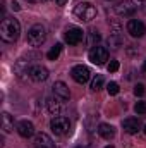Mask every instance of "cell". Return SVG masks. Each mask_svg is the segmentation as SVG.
<instances>
[{
	"label": "cell",
	"instance_id": "obj_25",
	"mask_svg": "<svg viewBox=\"0 0 146 148\" xmlns=\"http://www.w3.org/2000/svg\"><path fill=\"white\" fill-rule=\"evenodd\" d=\"M145 84H141V83H139V84H136V86H134V95H136V97H143V95H145Z\"/></svg>",
	"mask_w": 146,
	"mask_h": 148
},
{
	"label": "cell",
	"instance_id": "obj_31",
	"mask_svg": "<svg viewBox=\"0 0 146 148\" xmlns=\"http://www.w3.org/2000/svg\"><path fill=\"white\" fill-rule=\"evenodd\" d=\"M105 148H113V145H108V147H105Z\"/></svg>",
	"mask_w": 146,
	"mask_h": 148
},
{
	"label": "cell",
	"instance_id": "obj_16",
	"mask_svg": "<svg viewBox=\"0 0 146 148\" xmlns=\"http://www.w3.org/2000/svg\"><path fill=\"white\" fill-rule=\"evenodd\" d=\"M122 127H124V131L127 134H136L141 126H139V121L136 117H127V119L122 121Z\"/></svg>",
	"mask_w": 146,
	"mask_h": 148
},
{
	"label": "cell",
	"instance_id": "obj_13",
	"mask_svg": "<svg viewBox=\"0 0 146 148\" xmlns=\"http://www.w3.org/2000/svg\"><path fill=\"white\" fill-rule=\"evenodd\" d=\"M35 148H55V143L48 134L38 133L35 136Z\"/></svg>",
	"mask_w": 146,
	"mask_h": 148
},
{
	"label": "cell",
	"instance_id": "obj_19",
	"mask_svg": "<svg viewBox=\"0 0 146 148\" xmlns=\"http://www.w3.org/2000/svg\"><path fill=\"white\" fill-rule=\"evenodd\" d=\"M2 131H3L5 134H9V133L14 131V119H12V115L7 114V112L2 114Z\"/></svg>",
	"mask_w": 146,
	"mask_h": 148
},
{
	"label": "cell",
	"instance_id": "obj_17",
	"mask_svg": "<svg viewBox=\"0 0 146 148\" xmlns=\"http://www.w3.org/2000/svg\"><path fill=\"white\" fill-rule=\"evenodd\" d=\"M98 134H100L103 140H112V138L115 136V127H113V126H110V124L102 122V124L98 126Z\"/></svg>",
	"mask_w": 146,
	"mask_h": 148
},
{
	"label": "cell",
	"instance_id": "obj_3",
	"mask_svg": "<svg viewBox=\"0 0 146 148\" xmlns=\"http://www.w3.org/2000/svg\"><path fill=\"white\" fill-rule=\"evenodd\" d=\"M50 129H52V133H53L55 136H64V134L69 133L71 122H69V119L64 117V115H55V117L52 119V122H50Z\"/></svg>",
	"mask_w": 146,
	"mask_h": 148
},
{
	"label": "cell",
	"instance_id": "obj_9",
	"mask_svg": "<svg viewBox=\"0 0 146 148\" xmlns=\"http://www.w3.org/2000/svg\"><path fill=\"white\" fill-rule=\"evenodd\" d=\"M83 38H84V31H83L81 28H76V26L69 28V29L65 31V35H64L65 43H69V45H77V43H81Z\"/></svg>",
	"mask_w": 146,
	"mask_h": 148
},
{
	"label": "cell",
	"instance_id": "obj_32",
	"mask_svg": "<svg viewBox=\"0 0 146 148\" xmlns=\"http://www.w3.org/2000/svg\"><path fill=\"white\" fill-rule=\"evenodd\" d=\"M145 133H146V126H145Z\"/></svg>",
	"mask_w": 146,
	"mask_h": 148
},
{
	"label": "cell",
	"instance_id": "obj_1",
	"mask_svg": "<svg viewBox=\"0 0 146 148\" xmlns=\"http://www.w3.org/2000/svg\"><path fill=\"white\" fill-rule=\"evenodd\" d=\"M21 35V24L17 19L14 17H3L2 19V24H0V36L3 41H16Z\"/></svg>",
	"mask_w": 146,
	"mask_h": 148
},
{
	"label": "cell",
	"instance_id": "obj_20",
	"mask_svg": "<svg viewBox=\"0 0 146 148\" xmlns=\"http://www.w3.org/2000/svg\"><path fill=\"white\" fill-rule=\"evenodd\" d=\"M100 40H102V36H100L98 31H89V33H88V38H86V45L91 47V48H95Z\"/></svg>",
	"mask_w": 146,
	"mask_h": 148
},
{
	"label": "cell",
	"instance_id": "obj_2",
	"mask_svg": "<svg viewBox=\"0 0 146 148\" xmlns=\"http://www.w3.org/2000/svg\"><path fill=\"white\" fill-rule=\"evenodd\" d=\"M46 40V28L43 24H33L28 29V43L31 47H41Z\"/></svg>",
	"mask_w": 146,
	"mask_h": 148
},
{
	"label": "cell",
	"instance_id": "obj_12",
	"mask_svg": "<svg viewBox=\"0 0 146 148\" xmlns=\"http://www.w3.org/2000/svg\"><path fill=\"white\" fill-rule=\"evenodd\" d=\"M122 45H124V36H122L120 29L115 28V29L110 33V36H108V47L112 48V50H119Z\"/></svg>",
	"mask_w": 146,
	"mask_h": 148
},
{
	"label": "cell",
	"instance_id": "obj_10",
	"mask_svg": "<svg viewBox=\"0 0 146 148\" xmlns=\"http://www.w3.org/2000/svg\"><path fill=\"white\" fill-rule=\"evenodd\" d=\"M115 12L119 16H124V17H129L136 12V5L131 2V0H122L115 5Z\"/></svg>",
	"mask_w": 146,
	"mask_h": 148
},
{
	"label": "cell",
	"instance_id": "obj_29",
	"mask_svg": "<svg viewBox=\"0 0 146 148\" xmlns=\"http://www.w3.org/2000/svg\"><path fill=\"white\" fill-rule=\"evenodd\" d=\"M26 2H29V3H40V2H46V0H26Z\"/></svg>",
	"mask_w": 146,
	"mask_h": 148
},
{
	"label": "cell",
	"instance_id": "obj_23",
	"mask_svg": "<svg viewBox=\"0 0 146 148\" xmlns=\"http://www.w3.org/2000/svg\"><path fill=\"white\" fill-rule=\"evenodd\" d=\"M134 112H136L138 115H145V114H146V100L138 102V103L134 105Z\"/></svg>",
	"mask_w": 146,
	"mask_h": 148
},
{
	"label": "cell",
	"instance_id": "obj_7",
	"mask_svg": "<svg viewBox=\"0 0 146 148\" xmlns=\"http://www.w3.org/2000/svg\"><path fill=\"white\" fill-rule=\"evenodd\" d=\"M89 69L86 67V66H74L72 71H71V76H72V79L76 83H79V84H84V83H88L89 81Z\"/></svg>",
	"mask_w": 146,
	"mask_h": 148
},
{
	"label": "cell",
	"instance_id": "obj_5",
	"mask_svg": "<svg viewBox=\"0 0 146 148\" xmlns=\"http://www.w3.org/2000/svg\"><path fill=\"white\" fill-rule=\"evenodd\" d=\"M31 69H33V66H31V60H28V59H19L14 64V74L23 81L31 77Z\"/></svg>",
	"mask_w": 146,
	"mask_h": 148
},
{
	"label": "cell",
	"instance_id": "obj_15",
	"mask_svg": "<svg viewBox=\"0 0 146 148\" xmlns=\"http://www.w3.org/2000/svg\"><path fill=\"white\" fill-rule=\"evenodd\" d=\"M53 95H55L57 98H60V100H69L71 91H69V88H67V84H65V83L57 81V83L53 84Z\"/></svg>",
	"mask_w": 146,
	"mask_h": 148
},
{
	"label": "cell",
	"instance_id": "obj_18",
	"mask_svg": "<svg viewBox=\"0 0 146 148\" xmlns=\"http://www.w3.org/2000/svg\"><path fill=\"white\" fill-rule=\"evenodd\" d=\"M60 98H57L55 95L52 97V98H48V102H46V107H48V112L52 114V115H60V109H62V105H60Z\"/></svg>",
	"mask_w": 146,
	"mask_h": 148
},
{
	"label": "cell",
	"instance_id": "obj_24",
	"mask_svg": "<svg viewBox=\"0 0 146 148\" xmlns=\"http://www.w3.org/2000/svg\"><path fill=\"white\" fill-rule=\"evenodd\" d=\"M107 91H108V95H117L119 93V84L117 83H108V86H107Z\"/></svg>",
	"mask_w": 146,
	"mask_h": 148
},
{
	"label": "cell",
	"instance_id": "obj_28",
	"mask_svg": "<svg viewBox=\"0 0 146 148\" xmlns=\"http://www.w3.org/2000/svg\"><path fill=\"white\" fill-rule=\"evenodd\" d=\"M65 2H67V0H55L57 5H65Z\"/></svg>",
	"mask_w": 146,
	"mask_h": 148
},
{
	"label": "cell",
	"instance_id": "obj_14",
	"mask_svg": "<svg viewBox=\"0 0 146 148\" xmlns=\"http://www.w3.org/2000/svg\"><path fill=\"white\" fill-rule=\"evenodd\" d=\"M46 77H48V69H46L45 66H41V64L33 66V69H31V79H33L35 83H41V81H45Z\"/></svg>",
	"mask_w": 146,
	"mask_h": 148
},
{
	"label": "cell",
	"instance_id": "obj_21",
	"mask_svg": "<svg viewBox=\"0 0 146 148\" xmlns=\"http://www.w3.org/2000/svg\"><path fill=\"white\" fill-rule=\"evenodd\" d=\"M60 52H62V43H55V45L50 48V52L46 53V57H48L50 60H57L59 55H60Z\"/></svg>",
	"mask_w": 146,
	"mask_h": 148
},
{
	"label": "cell",
	"instance_id": "obj_6",
	"mask_svg": "<svg viewBox=\"0 0 146 148\" xmlns=\"http://www.w3.org/2000/svg\"><path fill=\"white\" fill-rule=\"evenodd\" d=\"M89 60L93 62V64H96V66H103L107 60H108V50L105 48V47H100V45H96L95 48H91L89 50Z\"/></svg>",
	"mask_w": 146,
	"mask_h": 148
},
{
	"label": "cell",
	"instance_id": "obj_26",
	"mask_svg": "<svg viewBox=\"0 0 146 148\" xmlns=\"http://www.w3.org/2000/svg\"><path fill=\"white\" fill-rule=\"evenodd\" d=\"M107 69H108V73H117L119 71V60H110Z\"/></svg>",
	"mask_w": 146,
	"mask_h": 148
},
{
	"label": "cell",
	"instance_id": "obj_22",
	"mask_svg": "<svg viewBox=\"0 0 146 148\" xmlns=\"http://www.w3.org/2000/svg\"><path fill=\"white\" fill-rule=\"evenodd\" d=\"M103 84H105L103 76H102V74H96V76L93 77V81H91V90H93V91H100V90L103 88Z\"/></svg>",
	"mask_w": 146,
	"mask_h": 148
},
{
	"label": "cell",
	"instance_id": "obj_8",
	"mask_svg": "<svg viewBox=\"0 0 146 148\" xmlns=\"http://www.w3.org/2000/svg\"><path fill=\"white\" fill-rule=\"evenodd\" d=\"M127 33L132 38L145 36V33H146L145 23H141V21H138V19H131V21L127 23Z\"/></svg>",
	"mask_w": 146,
	"mask_h": 148
},
{
	"label": "cell",
	"instance_id": "obj_30",
	"mask_svg": "<svg viewBox=\"0 0 146 148\" xmlns=\"http://www.w3.org/2000/svg\"><path fill=\"white\" fill-rule=\"evenodd\" d=\"M143 71H145V73H146V60H145V62H143Z\"/></svg>",
	"mask_w": 146,
	"mask_h": 148
},
{
	"label": "cell",
	"instance_id": "obj_11",
	"mask_svg": "<svg viewBox=\"0 0 146 148\" xmlns=\"http://www.w3.org/2000/svg\"><path fill=\"white\" fill-rule=\"evenodd\" d=\"M16 129H17L19 136H23V138H31L35 134V126H33L31 121H21V122H17Z\"/></svg>",
	"mask_w": 146,
	"mask_h": 148
},
{
	"label": "cell",
	"instance_id": "obj_27",
	"mask_svg": "<svg viewBox=\"0 0 146 148\" xmlns=\"http://www.w3.org/2000/svg\"><path fill=\"white\" fill-rule=\"evenodd\" d=\"M12 9H14V10H19L21 7H19V3H17V2H12Z\"/></svg>",
	"mask_w": 146,
	"mask_h": 148
},
{
	"label": "cell",
	"instance_id": "obj_4",
	"mask_svg": "<svg viewBox=\"0 0 146 148\" xmlns=\"http://www.w3.org/2000/svg\"><path fill=\"white\" fill-rule=\"evenodd\" d=\"M74 14L81 19V21H93L96 17V9L93 3H88V2H81L76 5L74 9Z\"/></svg>",
	"mask_w": 146,
	"mask_h": 148
}]
</instances>
